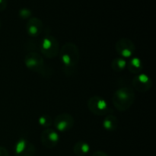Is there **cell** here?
I'll use <instances>...</instances> for the list:
<instances>
[{"instance_id": "20", "label": "cell", "mask_w": 156, "mask_h": 156, "mask_svg": "<svg viewBox=\"0 0 156 156\" xmlns=\"http://www.w3.org/2000/svg\"><path fill=\"white\" fill-rule=\"evenodd\" d=\"M5 0H0V11H2L5 8Z\"/></svg>"}, {"instance_id": "9", "label": "cell", "mask_w": 156, "mask_h": 156, "mask_svg": "<svg viewBox=\"0 0 156 156\" xmlns=\"http://www.w3.org/2000/svg\"><path fill=\"white\" fill-rule=\"evenodd\" d=\"M15 152L16 156H34L35 154V147L31 143L22 138L17 142Z\"/></svg>"}, {"instance_id": "5", "label": "cell", "mask_w": 156, "mask_h": 156, "mask_svg": "<svg viewBox=\"0 0 156 156\" xmlns=\"http://www.w3.org/2000/svg\"><path fill=\"white\" fill-rule=\"evenodd\" d=\"M89 111L95 115H105L109 111V108L106 101L99 96H93L88 101Z\"/></svg>"}, {"instance_id": "11", "label": "cell", "mask_w": 156, "mask_h": 156, "mask_svg": "<svg viewBox=\"0 0 156 156\" xmlns=\"http://www.w3.org/2000/svg\"><path fill=\"white\" fill-rule=\"evenodd\" d=\"M42 29V23L37 18H31L28 21L27 26V33L30 36L36 37L41 34Z\"/></svg>"}, {"instance_id": "18", "label": "cell", "mask_w": 156, "mask_h": 156, "mask_svg": "<svg viewBox=\"0 0 156 156\" xmlns=\"http://www.w3.org/2000/svg\"><path fill=\"white\" fill-rule=\"evenodd\" d=\"M0 156H9V152L4 147L0 146Z\"/></svg>"}, {"instance_id": "1", "label": "cell", "mask_w": 156, "mask_h": 156, "mask_svg": "<svg viewBox=\"0 0 156 156\" xmlns=\"http://www.w3.org/2000/svg\"><path fill=\"white\" fill-rule=\"evenodd\" d=\"M61 62L65 68V73H73L79 60L78 47L73 43L68 42L64 44L59 53Z\"/></svg>"}, {"instance_id": "7", "label": "cell", "mask_w": 156, "mask_h": 156, "mask_svg": "<svg viewBox=\"0 0 156 156\" xmlns=\"http://www.w3.org/2000/svg\"><path fill=\"white\" fill-rule=\"evenodd\" d=\"M42 144L47 149H53L57 145L59 140V136L54 129L47 128L41 135Z\"/></svg>"}, {"instance_id": "14", "label": "cell", "mask_w": 156, "mask_h": 156, "mask_svg": "<svg viewBox=\"0 0 156 156\" xmlns=\"http://www.w3.org/2000/svg\"><path fill=\"white\" fill-rule=\"evenodd\" d=\"M128 69L132 73H139L143 69V63L137 57H133L128 62Z\"/></svg>"}, {"instance_id": "13", "label": "cell", "mask_w": 156, "mask_h": 156, "mask_svg": "<svg viewBox=\"0 0 156 156\" xmlns=\"http://www.w3.org/2000/svg\"><path fill=\"white\" fill-rule=\"evenodd\" d=\"M90 150V146L87 143L79 141L75 144L73 147L74 153L77 156H84L88 153Z\"/></svg>"}, {"instance_id": "12", "label": "cell", "mask_w": 156, "mask_h": 156, "mask_svg": "<svg viewBox=\"0 0 156 156\" xmlns=\"http://www.w3.org/2000/svg\"><path fill=\"white\" fill-rule=\"evenodd\" d=\"M119 122L117 117L112 114H109L105 117L103 122V126L105 129L109 131H113L117 129L118 127Z\"/></svg>"}, {"instance_id": "16", "label": "cell", "mask_w": 156, "mask_h": 156, "mask_svg": "<svg viewBox=\"0 0 156 156\" xmlns=\"http://www.w3.org/2000/svg\"><path fill=\"white\" fill-rule=\"evenodd\" d=\"M38 123L40 125L45 128H49L52 124H53V120L50 116L49 115H43L40 117L38 120Z\"/></svg>"}, {"instance_id": "2", "label": "cell", "mask_w": 156, "mask_h": 156, "mask_svg": "<svg viewBox=\"0 0 156 156\" xmlns=\"http://www.w3.org/2000/svg\"><path fill=\"white\" fill-rule=\"evenodd\" d=\"M135 101V93L133 90L128 87L117 89L113 95V104L118 111H126L129 109Z\"/></svg>"}, {"instance_id": "3", "label": "cell", "mask_w": 156, "mask_h": 156, "mask_svg": "<svg viewBox=\"0 0 156 156\" xmlns=\"http://www.w3.org/2000/svg\"><path fill=\"white\" fill-rule=\"evenodd\" d=\"M40 50L47 58H54L59 53V43L53 36H47L40 44Z\"/></svg>"}, {"instance_id": "15", "label": "cell", "mask_w": 156, "mask_h": 156, "mask_svg": "<svg viewBox=\"0 0 156 156\" xmlns=\"http://www.w3.org/2000/svg\"><path fill=\"white\" fill-rule=\"evenodd\" d=\"M126 61L123 58H117L113 60L112 64V68L114 71L117 72V73H120L122 70H123L125 69V67L126 66Z\"/></svg>"}, {"instance_id": "17", "label": "cell", "mask_w": 156, "mask_h": 156, "mask_svg": "<svg viewBox=\"0 0 156 156\" xmlns=\"http://www.w3.org/2000/svg\"><path fill=\"white\" fill-rule=\"evenodd\" d=\"M30 15V12L29 10H27V9H22V10L20 12V16L22 17L23 18H28Z\"/></svg>"}, {"instance_id": "4", "label": "cell", "mask_w": 156, "mask_h": 156, "mask_svg": "<svg viewBox=\"0 0 156 156\" xmlns=\"http://www.w3.org/2000/svg\"><path fill=\"white\" fill-rule=\"evenodd\" d=\"M24 62L28 69L36 73H41L44 76L46 67L42 56L37 53H30L26 55Z\"/></svg>"}, {"instance_id": "8", "label": "cell", "mask_w": 156, "mask_h": 156, "mask_svg": "<svg viewBox=\"0 0 156 156\" xmlns=\"http://www.w3.org/2000/svg\"><path fill=\"white\" fill-rule=\"evenodd\" d=\"M55 128L59 132H65L72 129L74 125V119L69 114H62L58 115L53 122Z\"/></svg>"}, {"instance_id": "10", "label": "cell", "mask_w": 156, "mask_h": 156, "mask_svg": "<svg viewBox=\"0 0 156 156\" xmlns=\"http://www.w3.org/2000/svg\"><path fill=\"white\" fill-rule=\"evenodd\" d=\"M133 86L140 92L149 91L152 85L150 78L146 74H140L133 79Z\"/></svg>"}, {"instance_id": "19", "label": "cell", "mask_w": 156, "mask_h": 156, "mask_svg": "<svg viewBox=\"0 0 156 156\" xmlns=\"http://www.w3.org/2000/svg\"><path fill=\"white\" fill-rule=\"evenodd\" d=\"M92 156H108L105 152H101V151H97L93 154Z\"/></svg>"}, {"instance_id": "6", "label": "cell", "mask_w": 156, "mask_h": 156, "mask_svg": "<svg viewBox=\"0 0 156 156\" xmlns=\"http://www.w3.org/2000/svg\"><path fill=\"white\" fill-rule=\"evenodd\" d=\"M117 53L125 58H129L133 55L136 47L133 42L128 38H121L116 44Z\"/></svg>"}, {"instance_id": "21", "label": "cell", "mask_w": 156, "mask_h": 156, "mask_svg": "<svg viewBox=\"0 0 156 156\" xmlns=\"http://www.w3.org/2000/svg\"><path fill=\"white\" fill-rule=\"evenodd\" d=\"M0 27H1V21H0Z\"/></svg>"}]
</instances>
